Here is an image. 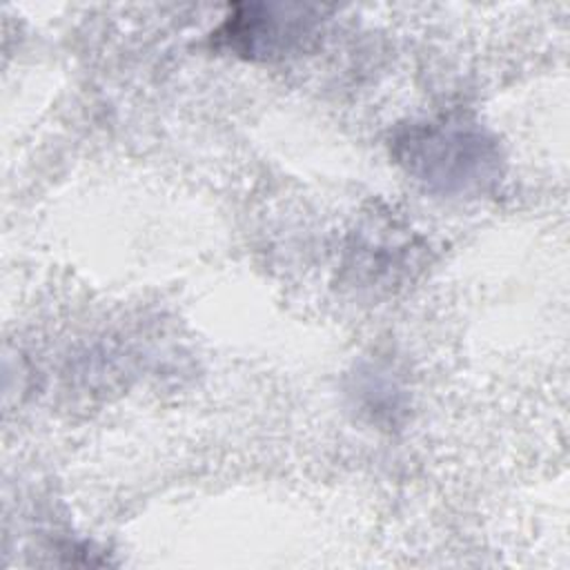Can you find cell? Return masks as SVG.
<instances>
[{
	"mask_svg": "<svg viewBox=\"0 0 570 570\" xmlns=\"http://www.w3.org/2000/svg\"><path fill=\"white\" fill-rule=\"evenodd\" d=\"M399 158L423 183L443 191L483 187L497 176V145L465 122H425L399 140Z\"/></svg>",
	"mask_w": 570,
	"mask_h": 570,
	"instance_id": "obj_1",
	"label": "cell"
},
{
	"mask_svg": "<svg viewBox=\"0 0 570 570\" xmlns=\"http://www.w3.org/2000/svg\"><path fill=\"white\" fill-rule=\"evenodd\" d=\"M263 13H254V7H245L243 16L229 18L216 33L225 45L245 58H274L285 56L312 36L316 18H307L305 9L294 16H272L274 7H261Z\"/></svg>",
	"mask_w": 570,
	"mask_h": 570,
	"instance_id": "obj_2",
	"label": "cell"
}]
</instances>
